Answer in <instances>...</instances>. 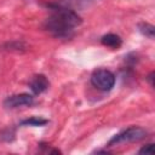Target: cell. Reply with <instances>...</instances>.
<instances>
[{
    "label": "cell",
    "mask_w": 155,
    "mask_h": 155,
    "mask_svg": "<svg viewBox=\"0 0 155 155\" xmlns=\"http://www.w3.org/2000/svg\"><path fill=\"white\" fill-rule=\"evenodd\" d=\"M48 7L51 8V15L46 18L44 28L56 38H70L74 30L81 24V17L78 12L64 7L52 5H48Z\"/></svg>",
    "instance_id": "cell-1"
},
{
    "label": "cell",
    "mask_w": 155,
    "mask_h": 155,
    "mask_svg": "<svg viewBox=\"0 0 155 155\" xmlns=\"http://www.w3.org/2000/svg\"><path fill=\"white\" fill-rule=\"evenodd\" d=\"M148 132L139 127V126H131L121 132H119L117 134H115L108 143L109 147L115 145V144H120V143H128V142H138L142 140L147 137Z\"/></svg>",
    "instance_id": "cell-2"
},
{
    "label": "cell",
    "mask_w": 155,
    "mask_h": 155,
    "mask_svg": "<svg viewBox=\"0 0 155 155\" xmlns=\"http://www.w3.org/2000/svg\"><path fill=\"white\" fill-rule=\"evenodd\" d=\"M91 84L96 88L103 92H108L115 85V75L108 69H97L91 75Z\"/></svg>",
    "instance_id": "cell-3"
},
{
    "label": "cell",
    "mask_w": 155,
    "mask_h": 155,
    "mask_svg": "<svg viewBox=\"0 0 155 155\" xmlns=\"http://www.w3.org/2000/svg\"><path fill=\"white\" fill-rule=\"evenodd\" d=\"M33 103H34L33 94L18 93V94H12V96L6 97L4 101V107L6 109H17L22 107H29Z\"/></svg>",
    "instance_id": "cell-4"
},
{
    "label": "cell",
    "mask_w": 155,
    "mask_h": 155,
    "mask_svg": "<svg viewBox=\"0 0 155 155\" xmlns=\"http://www.w3.org/2000/svg\"><path fill=\"white\" fill-rule=\"evenodd\" d=\"M99 0H56L48 5L52 6H58V7H64L71 11H82L86 8H90L94 4H97Z\"/></svg>",
    "instance_id": "cell-5"
},
{
    "label": "cell",
    "mask_w": 155,
    "mask_h": 155,
    "mask_svg": "<svg viewBox=\"0 0 155 155\" xmlns=\"http://www.w3.org/2000/svg\"><path fill=\"white\" fill-rule=\"evenodd\" d=\"M48 85H50L48 84V80L42 74L35 75L30 80V82H29V87H30V90H31V92L34 94H40V93L45 92L48 88Z\"/></svg>",
    "instance_id": "cell-6"
},
{
    "label": "cell",
    "mask_w": 155,
    "mask_h": 155,
    "mask_svg": "<svg viewBox=\"0 0 155 155\" xmlns=\"http://www.w3.org/2000/svg\"><path fill=\"white\" fill-rule=\"evenodd\" d=\"M101 42L107 46V47H110L113 50H117L121 45H122V40L119 35L116 34H113V33H109V34H105L102 36L101 39Z\"/></svg>",
    "instance_id": "cell-7"
},
{
    "label": "cell",
    "mask_w": 155,
    "mask_h": 155,
    "mask_svg": "<svg viewBox=\"0 0 155 155\" xmlns=\"http://www.w3.org/2000/svg\"><path fill=\"white\" fill-rule=\"evenodd\" d=\"M154 25L149 24V23H140L139 24V31L145 35L149 39H154Z\"/></svg>",
    "instance_id": "cell-8"
},
{
    "label": "cell",
    "mask_w": 155,
    "mask_h": 155,
    "mask_svg": "<svg viewBox=\"0 0 155 155\" xmlns=\"http://www.w3.org/2000/svg\"><path fill=\"white\" fill-rule=\"evenodd\" d=\"M48 121L46 119H41V117H30L28 120H24L21 122V125H24V126H44L46 125Z\"/></svg>",
    "instance_id": "cell-9"
},
{
    "label": "cell",
    "mask_w": 155,
    "mask_h": 155,
    "mask_svg": "<svg viewBox=\"0 0 155 155\" xmlns=\"http://www.w3.org/2000/svg\"><path fill=\"white\" fill-rule=\"evenodd\" d=\"M153 153H154V145L153 144H147L139 150V154H153Z\"/></svg>",
    "instance_id": "cell-10"
}]
</instances>
